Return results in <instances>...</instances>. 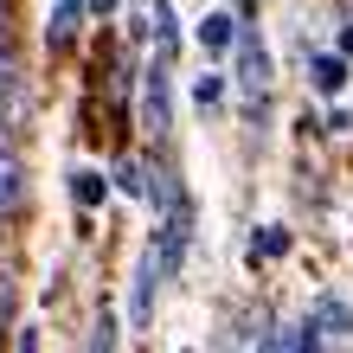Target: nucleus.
<instances>
[{
  "label": "nucleus",
  "instance_id": "1",
  "mask_svg": "<svg viewBox=\"0 0 353 353\" xmlns=\"http://www.w3.org/2000/svg\"><path fill=\"white\" fill-rule=\"evenodd\" d=\"M232 84L251 103V116H257L263 97H270V52H263V39L251 26H238V39H232Z\"/></svg>",
  "mask_w": 353,
  "mask_h": 353
},
{
  "label": "nucleus",
  "instance_id": "2",
  "mask_svg": "<svg viewBox=\"0 0 353 353\" xmlns=\"http://www.w3.org/2000/svg\"><path fill=\"white\" fill-rule=\"evenodd\" d=\"M168 90H174V65H168V58H154V65H148V84H141V122H148V135H168L174 129Z\"/></svg>",
  "mask_w": 353,
  "mask_h": 353
},
{
  "label": "nucleus",
  "instance_id": "3",
  "mask_svg": "<svg viewBox=\"0 0 353 353\" xmlns=\"http://www.w3.org/2000/svg\"><path fill=\"white\" fill-rule=\"evenodd\" d=\"M26 110H32V97H26V71H19V58L0 46V122H7V135L26 122Z\"/></svg>",
  "mask_w": 353,
  "mask_h": 353
},
{
  "label": "nucleus",
  "instance_id": "4",
  "mask_svg": "<svg viewBox=\"0 0 353 353\" xmlns=\"http://www.w3.org/2000/svg\"><path fill=\"white\" fill-rule=\"evenodd\" d=\"M161 276H168V270H161V257H154V251H141V263H135V302H129V321H135V327H148Z\"/></svg>",
  "mask_w": 353,
  "mask_h": 353
},
{
  "label": "nucleus",
  "instance_id": "5",
  "mask_svg": "<svg viewBox=\"0 0 353 353\" xmlns=\"http://www.w3.org/2000/svg\"><path fill=\"white\" fill-rule=\"evenodd\" d=\"M84 13H90L84 0H58V13H52V26H46V46H52V52H65L71 39H77V26H84Z\"/></svg>",
  "mask_w": 353,
  "mask_h": 353
},
{
  "label": "nucleus",
  "instance_id": "6",
  "mask_svg": "<svg viewBox=\"0 0 353 353\" xmlns=\"http://www.w3.org/2000/svg\"><path fill=\"white\" fill-rule=\"evenodd\" d=\"M232 39H238V19L232 13H205L199 19V46L205 52H232Z\"/></svg>",
  "mask_w": 353,
  "mask_h": 353
},
{
  "label": "nucleus",
  "instance_id": "7",
  "mask_svg": "<svg viewBox=\"0 0 353 353\" xmlns=\"http://www.w3.org/2000/svg\"><path fill=\"white\" fill-rule=\"evenodd\" d=\"M308 71H315V90H321V97H341V90H347V58L321 52V58H315Z\"/></svg>",
  "mask_w": 353,
  "mask_h": 353
},
{
  "label": "nucleus",
  "instance_id": "8",
  "mask_svg": "<svg viewBox=\"0 0 353 353\" xmlns=\"http://www.w3.org/2000/svg\"><path fill=\"white\" fill-rule=\"evenodd\" d=\"M19 193H26V168H19V161L0 148V212H13V205H19Z\"/></svg>",
  "mask_w": 353,
  "mask_h": 353
},
{
  "label": "nucleus",
  "instance_id": "9",
  "mask_svg": "<svg viewBox=\"0 0 353 353\" xmlns=\"http://www.w3.org/2000/svg\"><path fill=\"white\" fill-rule=\"evenodd\" d=\"M103 193H110V180H103V174H90V168L71 174V199H77V205H97Z\"/></svg>",
  "mask_w": 353,
  "mask_h": 353
},
{
  "label": "nucleus",
  "instance_id": "10",
  "mask_svg": "<svg viewBox=\"0 0 353 353\" xmlns=\"http://www.w3.org/2000/svg\"><path fill=\"white\" fill-rule=\"evenodd\" d=\"M193 97H199V110H219V97H225V77H219V71H205L199 84H193Z\"/></svg>",
  "mask_w": 353,
  "mask_h": 353
},
{
  "label": "nucleus",
  "instance_id": "11",
  "mask_svg": "<svg viewBox=\"0 0 353 353\" xmlns=\"http://www.w3.org/2000/svg\"><path fill=\"white\" fill-rule=\"evenodd\" d=\"M90 353H116V315L103 308L97 315V334H90Z\"/></svg>",
  "mask_w": 353,
  "mask_h": 353
},
{
  "label": "nucleus",
  "instance_id": "12",
  "mask_svg": "<svg viewBox=\"0 0 353 353\" xmlns=\"http://www.w3.org/2000/svg\"><path fill=\"white\" fill-rule=\"evenodd\" d=\"M116 180H122V193H148V174H141V161H122V168H116Z\"/></svg>",
  "mask_w": 353,
  "mask_h": 353
},
{
  "label": "nucleus",
  "instance_id": "13",
  "mask_svg": "<svg viewBox=\"0 0 353 353\" xmlns=\"http://www.w3.org/2000/svg\"><path fill=\"white\" fill-rule=\"evenodd\" d=\"M257 353H308V347H302V334H263Z\"/></svg>",
  "mask_w": 353,
  "mask_h": 353
},
{
  "label": "nucleus",
  "instance_id": "14",
  "mask_svg": "<svg viewBox=\"0 0 353 353\" xmlns=\"http://www.w3.org/2000/svg\"><path fill=\"white\" fill-rule=\"evenodd\" d=\"M263 257H276V251H289V232H263V244H257Z\"/></svg>",
  "mask_w": 353,
  "mask_h": 353
},
{
  "label": "nucleus",
  "instance_id": "15",
  "mask_svg": "<svg viewBox=\"0 0 353 353\" xmlns=\"http://www.w3.org/2000/svg\"><path fill=\"white\" fill-rule=\"evenodd\" d=\"M84 7H90V13H97V19H110V13H116V7H122V0H84Z\"/></svg>",
  "mask_w": 353,
  "mask_h": 353
},
{
  "label": "nucleus",
  "instance_id": "16",
  "mask_svg": "<svg viewBox=\"0 0 353 353\" xmlns=\"http://www.w3.org/2000/svg\"><path fill=\"white\" fill-rule=\"evenodd\" d=\"M19 353H39V334H32V327H26V334H19Z\"/></svg>",
  "mask_w": 353,
  "mask_h": 353
},
{
  "label": "nucleus",
  "instance_id": "17",
  "mask_svg": "<svg viewBox=\"0 0 353 353\" xmlns=\"http://www.w3.org/2000/svg\"><path fill=\"white\" fill-rule=\"evenodd\" d=\"M341 58H353V26H347V32H341Z\"/></svg>",
  "mask_w": 353,
  "mask_h": 353
},
{
  "label": "nucleus",
  "instance_id": "18",
  "mask_svg": "<svg viewBox=\"0 0 353 353\" xmlns=\"http://www.w3.org/2000/svg\"><path fill=\"white\" fill-rule=\"evenodd\" d=\"M0 39H7V0H0Z\"/></svg>",
  "mask_w": 353,
  "mask_h": 353
},
{
  "label": "nucleus",
  "instance_id": "19",
  "mask_svg": "<svg viewBox=\"0 0 353 353\" xmlns=\"http://www.w3.org/2000/svg\"><path fill=\"white\" fill-rule=\"evenodd\" d=\"M0 141H7V122H0Z\"/></svg>",
  "mask_w": 353,
  "mask_h": 353
},
{
  "label": "nucleus",
  "instance_id": "20",
  "mask_svg": "<svg viewBox=\"0 0 353 353\" xmlns=\"http://www.w3.org/2000/svg\"><path fill=\"white\" fill-rule=\"evenodd\" d=\"M0 302H7V283H0Z\"/></svg>",
  "mask_w": 353,
  "mask_h": 353
}]
</instances>
